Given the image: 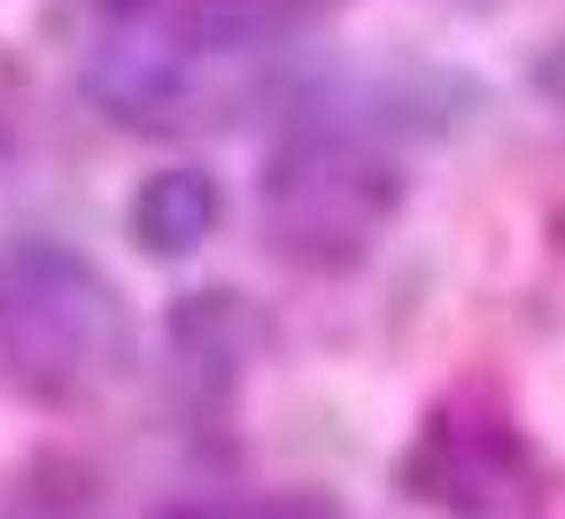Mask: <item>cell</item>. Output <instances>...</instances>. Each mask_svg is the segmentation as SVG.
Masks as SVG:
<instances>
[{
  "instance_id": "obj_1",
  "label": "cell",
  "mask_w": 565,
  "mask_h": 519,
  "mask_svg": "<svg viewBox=\"0 0 565 519\" xmlns=\"http://www.w3.org/2000/svg\"><path fill=\"white\" fill-rule=\"evenodd\" d=\"M318 0H171L117 17L86 55V94L132 133L210 125L302 40Z\"/></svg>"
},
{
  "instance_id": "obj_2",
  "label": "cell",
  "mask_w": 565,
  "mask_h": 519,
  "mask_svg": "<svg viewBox=\"0 0 565 519\" xmlns=\"http://www.w3.org/2000/svg\"><path fill=\"white\" fill-rule=\"evenodd\" d=\"M132 364V310L125 287L71 241L24 233L0 248V380L78 403Z\"/></svg>"
},
{
  "instance_id": "obj_5",
  "label": "cell",
  "mask_w": 565,
  "mask_h": 519,
  "mask_svg": "<svg viewBox=\"0 0 565 519\" xmlns=\"http://www.w3.org/2000/svg\"><path fill=\"white\" fill-rule=\"evenodd\" d=\"M534 86H542V102H550V109L565 117V32H557V40L542 47V63H534Z\"/></svg>"
},
{
  "instance_id": "obj_3",
  "label": "cell",
  "mask_w": 565,
  "mask_h": 519,
  "mask_svg": "<svg viewBox=\"0 0 565 519\" xmlns=\"http://www.w3.org/2000/svg\"><path fill=\"white\" fill-rule=\"evenodd\" d=\"M395 210H403L395 156L364 125H341V117L287 125L279 148L264 156V179H256L264 241L302 272L364 264L380 248V233L395 225Z\"/></svg>"
},
{
  "instance_id": "obj_4",
  "label": "cell",
  "mask_w": 565,
  "mask_h": 519,
  "mask_svg": "<svg viewBox=\"0 0 565 519\" xmlns=\"http://www.w3.org/2000/svg\"><path fill=\"white\" fill-rule=\"evenodd\" d=\"M125 225H132V241H140L148 256L179 264V256H194L202 241H217V225H225V187H217V171H202V163H171V171L140 179V194L125 202Z\"/></svg>"
}]
</instances>
